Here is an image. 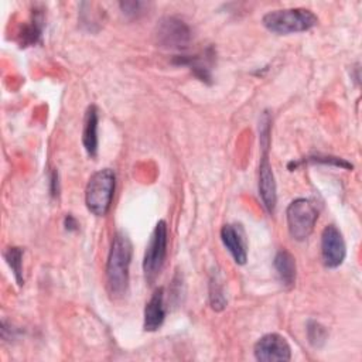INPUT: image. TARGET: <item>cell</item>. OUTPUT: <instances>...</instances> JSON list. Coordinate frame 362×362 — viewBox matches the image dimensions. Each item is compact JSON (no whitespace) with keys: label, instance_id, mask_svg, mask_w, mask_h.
<instances>
[{"label":"cell","instance_id":"obj_17","mask_svg":"<svg viewBox=\"0 0 362 362\" xmlns=\"http://www.w3.org/2000/svg\"><path fill=\"white\" fill-rule=\"evenodd\" d=\"M209 303L215 311H222L226 307V297L218 276H212L209 281Z\"/></svg>","mask_w":362,"mask_h":362},{"label":"cell","instance_id":"obj_11","mask_svg":"<svg viewBox=\"0 0 362 362\" xmlns=\"http://www.w3.org/2000/svg\"><path fill=\"white\" fill-rule=\"evenodd\" d=\"M165 320V305H164V288L158 287L144 307V331H157Z\"/></svg>","mask_w":362,"mask_h":362},{"label":"cell","instance_id":"obj_19","mask_svg":"<svg viewBox=\"0 0 362 362\" xmlns=\"http://www.w3.org/2000/svg\"><path fill=\"white\" fill-rule=\"evenodd\" d=\"M310 161H315V163H324V164H331V165H337V167H344V168H352V164H349L348 161L338 158V157H331V156H315V157H310Z\"/></svg>","mask_w":362,"mask_h":362},{"label":"cell","instance_id":"obj_7","mask_svg":"<svg viewBox=\"0 0 362 362\" xmlns=\"http://www.w3.org/2000/svg\"><path fill=\"white\" fill-rule=\"evenodd\" d=\"M255 358L260 362H284L291 358V348L287 339L276 332L266 334L253 346Z\"/></svg>","mask_w":362,"mask_h":362},{"label":"cell","instance_id":"obj_10","mask_svg":"<svg viewBox=\"0 0 362 362\" xmlns=\"http://www.w3.org/2000/svg\"><path fill=\"white\" fill-rule=\"evenodd\" d=\"M221 240L238 264H245L247 260V243L245 230L240 225L226 223L221 229Z\"/></svg>","mask_w":362,"mask_h":362},{"label":"cell","instance_id":"obj_3","mask_svg":"<svg viewBox=\"0 0 362 362\" xmlns=\"http://www.w3.org/2000/svg\"><path fill=\"white\" fill-rule=\"evenodd\" d=\"M116 175L110 168H102L93 173L85 188L86 208L96 216H103L110 209L115 192Z\"/></svg>","mask_w":362,"mask_h":362},{"label":"cell","instance_id":"obj_16","mask_svg":"<svg viewBox=\"0 0 362 362\" xmlns=\"http://www.w3.org/2000/svg\"><path fill=\"white\" fill-rule=\"evenodd\" d=\"M307 338H308V342L314 346V348H321L325 342H327V338H328V331L327 328L320 324L318 321H314V320H310L307 322Z\"/></svg>","mask_w":362,"mask_h":362},{"label":"cell","instance_id":"obj_5","mask_svg":"<svg viewBox=\"0 0 362 362\" xmlns=\"http://www.w3.org/2000/svg\"><path fill=\"white\" fill-rule=\"evenodd\" d=\"M287 226L294 240H305L314 230L318 219V211L315 205L307 198H297L291 201L286 211Z\"/></svg>","mask_w":362,"mask_h":362},{"label":"cell","instance_id":"obj_12","mask_svg":"<svg viewBox=\"0 0 362 362\" xmlns=\"http://www.w3.org/2000/svg\"><path fill=\"white\" fill-rule=\"evenodd\" d=\"M212 57H214V52L209 48L204 55H177L174 58V62L178 65H187L199 81L211 83L212 82V75H211Z\"/></svg>","mask_w":362,"mask_h":362},{"label":"cell","instance_id":"obj_20","mask_svg":"<svg viewBox=\"0 0 362 362\" xmlns=\"http://www.w3.org/2000/svg\"><path fill=\"white\" fill-rule=\"evenodd\" d=\"M64 226L66 230H76L78 229V221L71 215L68 214L65 218H64Z\"/></svg>","mask_w":362,"mask_h":362},{"label":"cell","instance_id":"obj_21","mask_svg":"<svg viewBox=\"0 0 362 362\" xmlns=\"http://www.w3.org/2000/svg\"><path fill=\"white\" fill-rule=\"evenodd\" d=\"M49 181H51V194L52 195H55V194H58V173L57 171H54L52 174H51V178H49Z\"/></svg>","mask_w":362,"mask_h":362},{"label":"cell","instance_id":"obj_15","mask_svg":"<svg viewBox=\"0 0 362 362\" xmlns=\"http://www.w3.org/2000/svg\"><path fill=\"white\" fill-rule=\"evenodd\" d=\"M4 259H6L7 264L10 266L17 284L23 286L24 284V277H23V249L17 247V246L7 247L4 250Z\"/></svg>","mask_w":362,"mask_h":362},{"label":"cell","instance_id":"obj_1","mask_svg":"<svg viewBox=\"0 0 362 362\" xmlns=\"http://www.w3.org/2000/svg\"><path fill=\"white\" fill-rule=\"evenodd\" d=\"M133 245L127 233L117 230L112 239L106 262V288L112 298H122L129 287Z\"/></svg>","mask_w":362,"mask_h":362},{"label":"cell","instance_id":"obj_14","mask_svg":"<svg viewBox=\"0 0 362 362\" xmlns=\"http://www.w3.org/2000/svg\"><path fill=\"white\" fill-rule=\"evenodd\" d=\"M98 107L95 105L88 106L85 119H83V130H82V143L89 157H96L98 153Z\"/></svg>","mask_w":362,"mask_h":362},{"label":"cell","instance_id":"obj_8","mask_svg":"<svg viewBox=\"0 0 362 362\" xmlns=\"http://www.w3.org/2000/svg\"><path fill=\"white\" fill-rule=\"evenodd\" d=\"M346 256V245L341 230L335 225H328L321 233V259L324 266L335 269L342 264Z\"/></svg>","mask_w":362,"mask_h":362},{"label":"cell","instance_id":"obj_18","mask_svg":"<svg viewBox=\"0 0 362 362\" xmlns=\"http://www.w3.org/2000/svg\"><path fill=\"white\" fill-rule=\"evenodd\" d=\"M119 7L124 16L129 18H137L141 14L146 13V8H148V3L144 1H120Z\"/></svg>","mask_w":362,"mask_h":362},{"label":"cell","instance_id":"obj_9","mask_svg":"<svg viewBox=\"0 0 362 362\" xmlns=\"http://www.w3.org/2000/svg\"><path fill=\"white\" fill-rule=\"evenodd\" d=\"M259 195L263 206L269 214H273L277 204V185L272 165L269 163V151H262V158L259 164Z\"/></svg>","mask_w":362,"mask_h":362},{"label":"cell","instance_id":"obj_6","mask_svg":"<svg viewBox=\"0 0 362 362\" xmlns=\"http://www.w3.org/2000/svg\"><path fill=\"white\" fill-rule=\"evenodd\" d=\"M192 33L189 25L180 17L167 16L156 27V40L160 47L170 49H184L191 42Z\"/></svg>","mask_w":362,"mask_h":362},{"label":"cell","instance_id":"obj_13","mask_svg":"<svg viewBox=\"0 0 362 362\" xmlns=\"http://www.w3.org/2000/svg\"><path fill=\"white\" fill-rule=\"evenodd\" d=\"M273 264H274L276 274H277V279H279L280 284L284 288L290 290L296 283V274H297L294 256L288 250L281 249L276 253Z\"/></svg>","mask_w":362,"mask_h":362},{"label":"cell","instance_id":"obj_4","mask_svg":"<svg viewBox=\"0 0 362 362\" xmlns=\"http://www.w3.org/2000/svg\"><path fill=\"white\" fill-rule=\"evenodd\" d=\"M167 243H168V229L165 221H158L150 235V240L146 246L143 257V272L146 281L153 284L158 277L165 256H167Z\"/></svg>","mask_w":362,"mask_h":362},{"label":"cell","instance_id":"obj_2","mask_svg":"<svg viewBox=\"0 0 362 362\" xmlns=\"http://www.w3.org/2000/svg\"><path fill=\"white\" fill-rule=\"evenodd\" d=\"M263 25L279 35L308 31L318 24V17L308 8H280L269 11L262 18Z\"/></svg>","mask_w":362,"mask_h":362}]
</instances>
